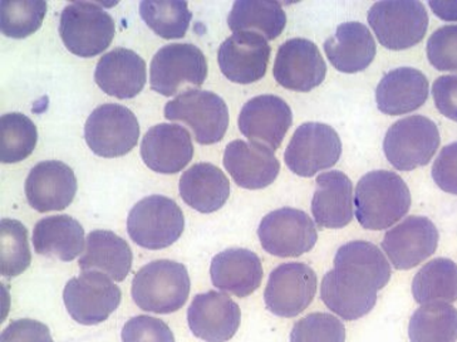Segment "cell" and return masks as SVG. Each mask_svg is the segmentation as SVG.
<instances>
[{
    "label": "cell",
    "instance_id": "1",
    "mask_svg": "<svg viewBox=\"0 0 457 342\" xmlns=\"http://www.w3.org/2000/svg\"><path fill=\"white\" fill-rule=\"evenodd\" d=\"M390 279V263L378 246L354 240L337 251L335 270L323 277L320 298L333 313L354 321L373 310L377 292Z\"/></svg>",
    "mask_w": 457,
    "mask_h": 342
},
{
    "label": "cell",
    "instance_id": "2",
    "mask_svg": "<svg viewBox=\"0 0 457 342\" xmlns=\"http://www.w3.org/2000/svg\"><path fill=\"white\" fill-rule=\"evenodd\" d=\"M354 204L358 223L364 229L384 230L409 213L411 193L396 172L370 171L358 181Z\"/></svg>",
    "mask_w": 457,
    "mask_h": 342
},
{
    "label": "cell",
    "instance_id": "3",
    "mask_svg": "<svg viewBox=\"0 0 457 342\" xmlns=\"http://www.w3.org/2000/svg\"><path fill=\"white\" fill-rule=\"evenodd\" d=\"M132 298L146 313L168 315L180 310L190 294V277L179 262H150L135 274Z\"/></svg>",
    "mask_w": 457,
    "mask_h": 342
},
{
    "label": "cell",
    "instance_id": "4",
    "mask_svg": "<svg viewBox=\"0 0 457 342\" xmlns=\"http://www.w3.org/2000/svg\"><path fill=\"white\" fill-rule=\"evenodd\" d=\"M208 77V60L202 49L191 43L163 46L150 66L151 88L162 96H175L185 88H197Z\"/></svg>",
    "mask_w": 457,
    "mask_h": 342
},
{
    "label": "cell",
    "instance_id": "5",
    "mask_svg": "<svg viewBox=\"0 0 457 342\" xmlns=\"http://www.w3.org/2000/svg\"><path fill=\"white\" fill-rule=\"evenodd\" d=\"M185 228L184 213L175 200L150 196L136 203L129 213V238L142 248H168L180 238Z\"/></svg>",
    "mask_w": 457,
    "mask_h": 342
},
{
    "label": "cell",
    "instance_id": "6",
    "mask_svg": "<svg viewBox=\"0 0 457 342\" xmlns=\"http://www.w3.org/2000/svg\"><path fill=\"white\" fill-rule=\"evenodd\" d=\"M114 33L113 18L95 3L76 2L62 11L60 36L71 54L95 57L110 47Z\"/></svg>",
    "mask_w": 457,
    "mask_h": 342
},
{
    "label": "cell",
    "instance_id": "7",
    "mask_svg": "<svg viewBox=\"0 0 457 342\" xmlns=\"http://www.w3.org/2000/svg\"><path fill=\"white\" fill-rule=\"evenodd\" d=\"M170 121L184 122L191 129L196 143L212 145L224 138L228 128L227 104L214 92L188 88L165 106Z\"/></svg>",
    "mask_w": 457,
    "mask_h": 342
},
{
    "label": "cell",
    "instance_id": "8",
    "mask_svg": "<svg viewBox=\"0 0 457 342\" xmlns=\"http://www.w3.org/2000/svg\"><path fill=\"white\" fill-rule=\"evenodd\" d=\"M440 141L436 123L428 117H406L388 129L384 141L385 155L397 171H415L431 162Z\"/></svg>",
    "mask_w": 457,
    "mask_h": 342
},
{
    "label": "cell",
    "instance_id": "9",
    "mask_svg": "<svg viewBox=\"0 0 457 342\" xmlns=\"http://www.w3.org/2000/svg\"><path fill=\"white\" fill-rule=\"evenodd\" d=\"M367 18L378 42L392 51L419 45L428 28V12L420 2H378Z\"/></svg>",
    "mask_w": 457,
    "mask_h": 342
},
{
    "label": "cell",
    "instance_id": "10",
    "mask_svg": "<svg viewBox=\"0 0 457 342\" xmlns=\"http://www.w3.org/2000/svg\"><path fill=\"white\" fill-rule=\"evenodd\" d=\"M140 138L135 113L119 104H104L92 111L85 125L89 149L102 158H120L134 149Z\"/></svg>",
    "mask_w": 457,
    "mask_h": 342
},
{
    "label": "cell",
    "instance_id": "11",
    "mask_svg": "<svg viewBox=\"0 0 457 342\" xmlns=\"http://www.w3.org/2000/svg\"><path fill=\"white\" fill-rule=\"evenodd\" d=\"M341 154V138L332 126L307 122L299 126L290 138L284 160L290 171L311 178L335 166Z\"/></svg>",
    "mask_w": 457,
    "mask_h": 342
},
{
    "label": "cell",
    "instance_id": "12",
    "mask_svg": "<svg viewBox=\"0 0 457 342\" xmlns=\"http://www.w3.org/2000/svg\"><path fill=\"white\" fill-rule=\"evenodd\" d=\"M121 289L104 273L88 271L70 279L63 291L68 313L81 325L106 321L121 304Z\"/></svg>",
    "mask_w": 457,
    "mask_h": 342
},
{
    "label": "cell",
    "instance_id": "13",
    "mask_svg": "<svg viewBox=\"0 0 457 342\" xmlns=\"http://www.w3.org/2000/svg\"><path fill=\"white\" fill-rule=\"evenodd\" d=\"M258 237L268 254L289 258L312 251L316 246L318 232L307 213L287 206L262 218Z\"/></svg>",
    "mask_w": 457,
    "mask_h": 342
},
{
    "label": "cell",
    "instance_id": "14",
    "mask_svg": "<svg viewBox=\"0 0 457 342\" xmlns=\"http://www.w3.org/2000/svg\"><path fill=\"white\" fill-rule=\"evenodd\" d=\"M317 294V274L301 262L283 263L270 273L265 306L276 316L292 319L307 310Z\"/></svg>",
    "mask_w": 457,
    "mask_h": 342
},
{
    "label": "cell",
    "instance_id": "15",
    "mask_svg": "<svg viewBox=\"0 0 457 342\" xmlns=\"http://www.w3.org/2000/svg\"><path fill=\"white\" fill-rule=\"evenodd\" d=\"M326 73V62L310 39H288L278 49L273 75L284 88L310 92L322 85Z\"/></svg>",
    "mask_w": 457,
    "mask_h": 342
},
{
    "label": "cell",
    "instance_id": "16",
    "mask_svg": "<svg viewBox=\"0 0 457 342\" xmlns=\"http://www.w3.org/2000/svg\"><path fill=\"white\" fill-rule=\"evenodd\" d=\"M271 48L258 33L237 32L221 43L218 52L219 67L231 82L249 85L267 73Z\"/></svg>",
    "mask_w": 457,
    "mask_h": 342
},
{
    "label": "cell",
    "instance_id": "17",
    "mask_svg": "<svg viewBox=\"0 0 457 342\" xmlns=\"http://www.w3.org/2000/svg\"><path fill=\"white\" fill-rule=\"evenodd\" d=\"M239 129L252 143L279 149L293 123V113L283 98L261 95L244 104L239 115Z\"/></svg>",
    "mask_w": 457,
    "mask_h": 342
},
{
    "label": "cell",
    "instance_id": "18",
    "mask_svg": "<svg viewBox=\"0 0 457 342\" xmlns=\"http://www.w3.org/2000/svg\"><path fill=\"white\" fill-rule=\"evenodd\" d=\"M438 230L428 218L412 215L386 233L382 248L396 270H411L436 252Z\"/></svg>",
    "mask_w": 457,
    "mask_h": 342
},
{
    "label": "cell",
    "instance_id": "19",
    "mask_svg": "<svg viewBox=\"0 0 457 342\" xmlns=\"http://www.w3.org/2000/svg\"><path fill=\"white\" fill-rule=\"evenodd\" d=\"M242 321L239 304L228 295L209 291L194 297L187 323L196 338L206 342H227L236 336Z\"/></svg>",
    "mask_w": 457,
    "mask_h": 342
},
{
    "label": "cell",
    "instance_id": "20",
    "mask_svg": "<svg viewBox=\"0 0 457 342\" xmlns=\"http://www.w3.org/2000/svg\"><path fill=\"white\" fill-rule=\"evenodd\" d=\"M76 193L77 179L72 169L55 160L38 163L26 180L28 203L39 213L64 211Z\"/></svg>",
    "mask_w": 457,
    "mask_h": 342
},
{
    "label": "cell",
    "instance_id": "21",
    "mask_svg": "<svg viewBox=\"0 0 457 342\" xmlns=\"http://www.w3.org/2000/svg\"><path fill=\"white\" fill-rule=\"evenodd\" d=\"M190 132L176 123H160L146 132L141 143V158L151 171L176 174L193 160Z\"/></svg>",
    "mask_w": 457,
    "mask_h": 342
},
{
    "label": "cell",
    "instance_id": "22",
    "mask_svg": "<svg viewBox=\"0 0 457 342\" xmlns=\"http://www.w3.org/2000/svg\"><path fill=\"white\" fill-rule=\"evenodd\" d=\"M224 166L240 188L250 190L270 187L280 171V163L273 150L244 140H234L228 145Z\"/></svg>",
    "mask_w": 457,
    "mask_h": 342
},
{
    "label": "cell",
    "instance_id": "23",
    "mask_svg": "<svg viewBox=\"0 0 457 342\" xmlns=\"http://www.w3.org/2000/svg\"><path fill=\"white\" fill-rule=\"evenodd\" d=\"M146 62L132 49L114 48L102 55L95 81L108 96L128 100L137 96L146 83Z\"/></svg>",
    "mask_w": 457,
    "mask_h": 342
},
{
    "label": "cell",
    "instance_id": "24",
    "mask_svg": "<svg viewBox=\"0 0 457 342\" xmlns=\"http://www.w3.org/2000/svg\"><path fill=\"white\" fill-rule=\"evenodd\" d=\"M210 276L216 288L243 298L261 288L264 273L261 258L254 252L230 248L212 258Z\"/></svg>",
    "mask_w": 457,
    "mask_h": 342
},
{
    "label": "cell",
    "instance_id": "25",
    "mask_svg": "<svg viewBox=\"0 0 457 342\" xmlns=\"http://www.w3.org/2000/svg\"><path fill=\"white\" fill-rule=\"evenodd\" d=\"M312 213L320 228L339 229L353 220V185L339 171L323 172L316 180Z\"/></svg>",
    "mask_w": 457,
    "mask_h": 342
},
{
    "label": "cell",
    "instance_id": "26",
    "mask_svg": "<svg viewBox=\"0 0 457 342\" xmlns=\"http://www.w3.org/2000/svg\"><path fill=\"white\" fill-rule=\"evenodd\" d=\"M428 97V77L412 67H400L390 71L376 89L378 110L391 116L419 110L424 106Z\"/></svg>",
    "mask_w": 457,
    "mask_h": 342
},
{
    "label": "cell",
    "instance_id": "27",
    "mask_svg": "<svg viewBox=\"0 0 457 342\" xmlns=\"http://www.w3.org/2000/svg\"><path fill=\"white\" fill-rule=\"evenodd\" d=\"M324 51L336 70L357 73L375 60L376 42L364 24L348 21L338 26L335 35L327 39Z\"/></svg>",
    "mask_w": 457,
    "mask_h": 342
},
{
    "label": "cell",
    "instance_id": "28",
    "mask_svg": "<svg viewBox=\"0 0 457 342\" xmlns=\"http://www.w3.org/2000/svg\"><path fill=\"white\" fill-rule=\"evenodd\" d=\"M179 190L190 208L210 214L222 208L230 196L227 175L210 163H197L181 175Z\"/></svg>",
    "mask_w": 457,
    "mask_h": 342
},
{
    "label": "cell",
    "instance_id": "29",
    "mask_svg": "<svg viewBox=\"0 0 457 342\" xmlns=\"http://www.w3.org/2000/svg\"><path fill=\"white\" fill-rule=\"evenodd\" d=\"M132 261L134 254L125 239L111 230L100 229L88 234L79 266L82 272L95 270L121 282L129 276Z\"/></svg>",
    "mask_w": 457,
    "mask_h": 342
},
{
    "label": "cell",
    "instance_id": "30",
    "mask_svg": "<svg viewBox=\"0 0 457 342\" xmlns=\"http://www.w3.org/2000/svg\"><path fill=\"white\" fill-rule=\"evenodd\" d=\"M85 230L70 215L43 218L33 230L36 254L54 257L63 262L73 261L85 249Z\"/></svg>",
    "mask_w": 457,
    "mask_h": 342
},
{
    "label": "cell",
    "instance_id": "31",
    "mask_svg": "<svg viewBox=\"0 0 457 342\" xmlns=\"http://www.w3.org/2000/svg\"><path fill=\"white\" fill-rule=\"evenodd\" d=\"M228 24L234 33H258L270 41L282 35L287 14L278 2H236L228 13Z\"/></svg>",
    "mask_w": 457,
    "mask_h": 342
},
{
    "label": "cell",
    "instance_id": "32",
    "mask_svg": "<svg viewBox=\"0 0 457 342\" xmlns=\"http://www.w3.org/2000/svg\"><path fill=\"white\" fill-rule=\"evenodd\" d=\"M413 298L419 304H451L457 301V264L449 258H435L416 273Z\"/></svg>",
    "mask_w": 457,
    "mask_h": 342
},
{
    "label": "cell",
    "instance_id": "33",
    "mask_svg": "<svg viewBox=\"0 0 457 342\" xmlns=\"http://www.w3.org/2000/svg\"><path fill=\"white\" fill-rule=\"evenodd\" d=\"M411 342H456L457 308L428 304L417 308L409 325Z\"/></svg>",
    "mask_w": 457,
    "mask_h": 342
},
{
    "label": "cell",
    "instance_id": "34",
    "mask_svg": "<svg viewBox=\"0 0 457 342\" xmlns=\"http://www.w3.org/2000/svg\"><path fill=\"white\" fill-rule=\"evenodd\" d=\"M38 141V131L29 117L11 113L0 119V160L15 164L32 155Z\"/></svg>",
    "mask_w": 457,
    "mask_h": 342
},
{
    "label": "cell",
    "instance_id": "35",
    "mask_svg": "<svg viewBox=\"0 0 457 342\" xmlns=\"http://www.w3.org/2000/svg\"><path fill=\"white\" fill-rule=\"evenodd\" d=\"M142 20L163 39H180L187 35L193 13L187 2H141Z\"/></svg>",
    "mask_w": 457,
    "mask_h": 342
},
{
    "label": "cell",
    "instance_id": "36",
    "mask_svg": "<svg viewBox=\"0 0 457 342\" xmlns=\"http://www.w3.org/2000/svg\"><path fill=\"white\" fill-rule=\"evenodd\" d=\"M32 262L27 228L20 221H0V273L15 277L26 272Z\"/></svg>",
    "mask_w": 457,
    "mask_h": 342
},
{
    "label": "cell",
    "instance_id": "37",
    "mask_svg": "<svg viewBox=\"0 0 457 342\" xmlns=\"http://www.w3.org/2000/svg\"><path fill=\"white\" fill-rule=\"evenodd\" d=\"M47 14L46 2L0 3V28L11 38H26L41 28Z\"/></svg>",
    "mask_w": 457,
    "mask_h": 342
},
{
    "label": "cell",
    "instance_id": "38",
    "mask_svg": "<svg viewBox=\"0 0 457 342\" xmlns=\"http://www.w3.org/2000/svg\"><path fill=\"white\" fill-rule=\"evenodd\" d=\"M345 328L330 313H314L293 326L290 342H345Z\"/></svg>",
    "mask_w": 457,
    "mask_h": 342
},
{
    "label": "cell",
    "instance_id": "39",
    "mask_svg": "<svg viewBox=\"0 0 457 342\" xmlns=\"http://www.w3.org/2000/svg\"><path fill=\"white\" fill-rule=\"evenodd\" d=\"M428 58L435 69L457 73V24L438 28L432 33Z\"/></svg>",
    "mask_w": 457,
    "mask_h": 342
},
{
    "label": "cell",
    "instance_id": "40",
    "mask_svg": "<svg viewBox=\"0 0 457 342\" xmlns=\"http://www.w3.org/2000/svg\"><path fill=\"white\" fill-rule=\"evenodd\" d=\"M121 336L122 342H175L174 334L162 320L145 315L129 319Z\"/></svg>",
    "mask_w": 457,
    "mask_h": 342
},
{
    "label": "cell",
    "instance_id": "41",
    "mask_svg": "<svg viewBox=\"0 0 457 342\" xmlns=\"http://www.w3.org/2000/svg\"><path fill=\"white\" fill-rule=\"evenodd\" d=\"M432 178L444 192L457 196V143L447 145L432 166Z\"/></svg>",
    "mask_w": 457,
    "mask_h": 342
},
{
    "label": "cell",
    "instance_id": "42",
    "mask_svg": "<svg viewBox=\"0 0 457 342\" xmlns=\"http://www.w3.org/2000/svg\"><path fill=\"white\" fill-rule=\"evenodd\" d=\"M0 342H54L45 323L32 319L15 320L2 332Z\"/></svg>",
    "mask_w": 457,
    "mask_h": 342
},
{
    "label": "cell",
    "instance_id": "43",
    "mask_svg": "<svg viewBox=\"0 0 457 342\" xmlns=\"http://www.w3.org/2000/svg\"><path fill=\"white\" fill-rule=\"evenodd\" d=\"M432 96L437 110L457 122V76H441L432 86Z\"/></svg>",
    "mask_w": 457,
    "mask_h": 342
},
{
    "label": "cell",
    "instance_id": "44",
    "mask_svg": "<svg viewBox=\"0 0 457 342\" xmlns=\"http://www.w3.org/2000/svg\"><path fill=\"white\" fill-rule=\"evenodd\" d=\"M432 12L441 20L447 21H457V2H430Z\"/></svg>",
    "mask_w": 457,
    "mask_h": 342
}]
</instances>
